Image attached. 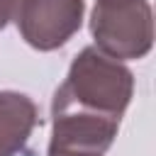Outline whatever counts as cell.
<instances>
[{
    "label": "cell",
    "instance_id": "1",
    "mask_svg": "<svg viewBox=\"0 0 156 156\" xmlns=\"http://www.w3.org/2000/svg\"><path fill=\"white\" fill-rule=\"evenodd\" d=\"M132 95L134 73L122 61L102 54L98 46H85L73 58L66 80L54 93L51 105L122 119Z\"/></svg>",
    "mask_w": 156,
    "mask_h": 156
},
{
    "label": "cell",
    "instance_id": "2",
    "mask_svg": "<svg viewBox=\"0 0 156 156\" xmlns=\"http://www.w3.org/2000/svg\"><path fill=\"white\" fill-rule=\"evenodd\" d=\"M95 46L117 58H144L154 46V12L149 0H95L90 15Z\"/></svg>",
    "mask_w": 156,
    "mask_h": 156
},
{
    "label": "cell",
    "instance_id": "3",
    "mask_svg": "<svg viewBox=\"0 0 156 156\" xmlns=\"http://www.w3.org/2000/svg\"><path fill=\"white\" fill-rule=\"evenodd\" d=\"M85 0H17L12 20L37 51L63 46L83 24Z\"/></svg>",
    "mask_w": 156,
    "mask_h": 156
},
{
    "label": "cell",
    "instance_id": "4",
    "mask_svg": "<svg viewBox=\"0 0 156 156\" xmlns=\"http://www.w3.org/2000/svg\"><path fill=\"white\" fill-rule=\"evenodd\" d=\"M117 132V117L51 105V141L46 156H105Z\"/></svg>",
    "mask_w": 156,
    "mask_h": 156
},
{
    "label": "cell",
    "instance_id": "5",
    "mask_svg": "<svg viewBox=\"0 0 156 156\" xmlns=\"http://www.w3.org/2000/svg\"><path fill=\"white\" fill-rule=\"evenodd\" d=\"M39 124V110L29 95L0 90V156H20Z\"/></svg>",
    "mask_w": 156,
    "mask_h": 156
},
{
    "label": "cell",
    "instance_id": "6",
    "mask_svg": "<svg viewBox=\"0 0 156 156\" xmlns=\"http://www.w3.org/2000/svg\"><path fill=\"white\" fill-rule=\"evenodd\" d=\"M15 2H17V0H0V29H5V27H7V22L12 20Z\"/></svg>",
    "mask_w": 156,
    "mask_h": 156
}]
</instances>
